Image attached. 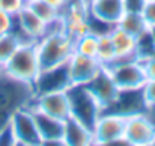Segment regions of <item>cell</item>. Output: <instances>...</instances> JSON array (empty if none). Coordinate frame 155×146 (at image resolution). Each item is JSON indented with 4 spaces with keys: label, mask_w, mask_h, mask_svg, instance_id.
Masks as SVG:
<instances>
[{
    "label": "cell",
    "mask_w": 155,
    "mask_h": 146,
    "mask_svg": "<svg viewBox=\"0 0 155 146\" xmlns=\"http://www.w3.org/2000/svg\"><path fill=\"white\" fill-rule=\"evenodd\" d=\"M97 59L100 60V63L103 66H108L110 63H113L116 60L114 45H113V39H111L110 30L98 33V53H97Z\"/></svg>",
    "instance_id": "ffe728a7"
},
{
    "label": "cell",
    "mask_w": 155,
    "mask_h": 146,
    "mask_svg": "<svg viewBox=\"0 0 155 146\" xmlns=\"http://www.w3.org/2000/svg\"><path fill=\"white\" fill-rule=\"evenodd\" d=\"M29 108L33 113L42 145H63V121L51 118L36 108Z\"/></svg>",
    "instance_id": "9a60e30c"
},
{
    "label": "cell",
    "mask_w": 155,
    "mask_h": 146,
    "mask_svg": "<svg viewBox=\"0 0 155 146\" xmlns=\"http://www.w3.org/2000/svg\"><path fill=\"white\" fill-rule=\"evenodd\" d=\"M142 15L143 18L146 20L149 29L155 27V0H148L143 11H142Z\"/></svg>",
    "instance_id": "4316f807"
},
{
    "label": "cell",
    "mask_w": 155,
    "mask_h": 146,
    "mask_svg": "<svg viewBox=\"0 0 155 146\" xmlns=\"http://www.w3.org/2000/svg\"><path fill=\"white\" fill-rule=\"evenodd\" d=\"M146 113L149 114V118L152 119L155 122V107H152V108H149V110H146Z\"/></svg>",
    "instance_id": "4dcf8cb0"
},
{
    "label": "cell",
    "mask_w": 155,
    "mask_h": 146,
    "mask_svg": "<svg viewBox=\"0 0 155 146\" xmlns=\"http://www.w3.org/2000/svg\"><path fill=\"white\" fill-rule=\"evenodd\" d=\"M63 145L65 146H91L95 145L94 133L84 124L69 116L63 121Z\"/></svg>",
    "instance_id": "2e32d148"
},
{
    "label": "cell",
    "mask_w": 155,
    "mask_h": 146,
    "mask_svg": "<svg viewBox=\"0 0 155 146\" xmlns=\"http://www.w3.org/2000/svg\"><path fill=\"white\" fill-rule=\"evenodd\" d=\"M44 2H47L48 5H51L53 8H56L57 11H63L65 9V6L69 3V0H44Z\"/></svg>",
    "instance_id": "f546056e"
},
{
    "label": "cell",
    "mask_w": 155,
    "mask_h": 146,
    "mask_svg": "<svg viewBox=\"0 0 155 146\" xmlns=\"http://www.w3.org/2000/svg\"><path fill=\"white\" fill-rule=\"evenodd\" d=\"M101 69L103 65L97 57H89L74 51V54L66 62V74H68L69 86L87 85Z\"/></svg>",
    "instance_id": "8fae6325"
},
{
    "label": "cell",
    "mask_w": 155,
    "mask_h": 146,
    "mask_svg": "<svg viewBox=\"0 0 155 146\" xmlns=\"http://www.w3.org/2000/svg\"><path fill=\"white\" fill-rule=\"evenodd\" d=\"M26 5V0H0V9L6 11L11 15H17Z\"/></svg>",
    "instance_id": "d4e9b609"
},
{
    "label": "cell",
    "mask_w": 155,
    "mask_h": 146,
    "mask_svg": "<svg viewBox=\"0 0 155 146\" xmlns=\"http://www.w3.org/2000/svg\"><path fill=\"white\" fill-rule=\"evenodd\" d=\"M3 72V65H0V74Z\"/></svg>",
    "instance_id": "1f68e13d"
},
{
    "label": "cell",
    "mask_w": 155,
    "mask_h": 146,
    "mask_svg": "<svg viewBox=\"0 0 155 146\" xmlns=\"http://www.w3.org/2000/svg\"><path fill=\"white\" fill-rule=\"evenodd\" d=\"M36 95L35 86L8 74H0V131H3L12 116L23 107H27Z\"/></svg>",
    "instance_id": "6da1fadb"
},
{
    "label": "cell",
    "mask_w": 155,
    "mask_h": 146,
    "mask_svg": "<svg viewBox=\"0 0 155 146\" xmlns=\"http://www.w3.org/2000/svg\"><path fill=\"white\" fill-rule=\"evenodd\" d=\"M14 24H15V15H11L6 11L0 9V35L12 32Z\"/></svg>",
    "instance_id": "484cf974"
},
{
    "label": "cell",
    "mask_w": 155,
    "mask_h": 146,
    "mask_svg": "<svg viewBox=\"0 0 155 146\" xmlns=\"http://www.w3.org/2000/svg\"><path fill=\"white\" fill-rule=\"evenodd\" d=\"M116 26L136 38H140L142 35H145L146 32L151 30L146 20L143 18L142 12H127L125 11V14L120 17V20L117 21Z\"/></svg>",
    "instance_id": "d6986e66"
},
{
    "label": "cell",
    "mask_w": 155,
    "mask_h": 146,
    "mask_svg": "<svg viewBox=\"0 0 155 146\" xmlns=\"http://www.w3.org/2000/svg\"><path fill=\"white\" fill-rule=\"evenodd\" d=\"M9 128L12 131L15 145L23 146H39L42 145V139L39 136L33 113L29 107L20 108L11 119Z\"/></svg>",
    "instance_id": "9c48e42d"
},
{
    "label": "cell",
    "mask_w": 155,
    "mask_h": 146,
    "mask_svg": "<svg viewBox=\"0 0 155 146\" xmlns=\"http://www.w3.org/2000/svg\"><path fill=\"white\" fill-rule=\"evenodd\" d=\"M3 72L12 78L35 85L39 74L41 65L38 57V42H24L17 51L11 56V59L3 65Z\"/></svg>",
    "instance_id": "3957f363"
},
{
    "label": "cell",
    "mask_w": 155,
    "mask_h": 146,
    "mask_svg": "<svg viewBox=\"0 0 155 146\" xmlns=\"http://www.w3.org/2000/svg\"><path fill=\"white\" fill-rule=\"evenodd\" d=\"M104 68L110 72L120 91H139L146 83V75L139 59L116 60Z\"/></svg>",
    "instance_id": "8992f818"
},
{
    "label": "cell",
    "mask_w": 155,
    "mask_h": 146,
    "mask_svg": "<svg viewBox=\"0 0 155 146\" xmlns=\"http://www.w3.org/2000/svg\"><path fill=\"white\" fill-rule=\"evenodd\" d=\"M86 2H87V3H89V0H86Z\"/></svg>",
    "instance_id": "836d02e7"
},
{
    "label": "cell",
    "mask_w": 155,
    "mask_h": 146,
    "mask_svg": "<svg viewBox=\"0 0 155 146\" xmlns=\"http://www.w3.org/2000/svg\"><path fill=\"white\" fill-rule=\"evenodd\" d=\"M127 116L116 111H103L92 133L95 145H127L124 139Z\"/></svg>",
    "instance_id": "5b68a950"
},
{
    "label": "cell",
    "mask_w": 155,
    "mask_h": 146,
    "mask_svg": "<svg viewBox=\"0 0 155 146\" xmlns=\"http://www.w3.org/2000/svg\"><path fill=\"white\" fill-rule=\"evenodd\" d=\"M89 15L107 26H116L120 17L125 14V6L122 0H91L87 3Z\"/></svg>",
    "instance_id": "5bb4252c"
},
{
    "label": "cell",
    "mask_w": 155,
    "mask_h": 146,
    "mask_svg": "<svg viewBox=\"0 0 155 146\" xmlns=\"http://www.w3.org/2000/svg\"><path fill=\"white\" fill-rule=\"evenodd\" d=\"M21 44L23 41L14 32L0 35V65H5Z\"/></svg>",
    "instance_id": "44dd1931"
},
{
    "label": "cell",
    "mask_w": 155,
    "mask_h": 146,
    "mask_svg": "<svg viewBox=\"0 0 155 146\" xmlns=\"http://www.w3.org/2000/svg\"><path fill=\"white\" fill-rule=\"evenodd\" d=\"M32 108H36L51 118L59 121H65L71 116V107H69V97L66 89H56L48 92H39L36 94L32 102L27 105Z\"/></svg>",
    "instance_id": "30bf717a"
},
{
    "label": "cell",
    "mask_w": 155,
    "mask_h": 146,
    "mask_svg": "<svg viewBox=\"0 0 155 146\" xmlns=\"http://www.w3.org/2000/svg\"><path fill=\"white\" fill-rule=\"evenodd\" d=\"M60 15L63 20L65 33L72 41H77L91 32V15L86 0H69Z\"/></svg>",
    "instance_id": "52a82bcc"
},
{
    "label": "cell",
    "mask_w": 155,
    "mask_h": 146,
    "mask_svg": "<svg viewBox=\"0 0 155 146\" xmlns=\"http://www.w3.org/2000/svg\"><path fill=\"white\" fill-rule=\"evenodd\" d=\"M74 54V41L65 32L47 33L38 41V57L41 72L66 65Z\"/></svg>",
    "instance_id": "7a4b0ae2"
},
{
    "label": "cell",
    "mask_w": 155,
    "mask_h": 146,
    "mask_svg": "<svg viewBox=\"0 0 155 146\" xmlns=\"http://www.w3.org/2000/svg\"><path fill=\"white\" fill-rule=\"evenodd\" d=\"M89 2H91V0H89Z\"/></svg>",
    "instance_id": "e575fe53"
},
{
    "label": "cell",
    "mask_w": 155,
    "mask_h": 146,
    "mask_svg": "<svg viewBox=\"0 0 155 146\" xmlns=\"http://www.w3.org/2000/svg\"><path fill=\"white\" fill-rule=\"evenodd\" d=\"M142 97L146 110L155 107V80H146L142 88Z\"/></svg>",
    "instance_id": "cb8c5ba5"
},
{
    "label": "cell",
    "mask_w": 155,
    "mask_h": 146,
    "mask_svg": "<svg viewBox=\"0 0 155 146\" xmlns=\"http://www.w3.org/2000/svg\"><path fill=\"white\" fill-rule=\"evenodd\" d=\"M127 12H142L148 0H122Z\"/></svg>",
    "instance_id": "f1b7e54d"
},
{
    "label": "cell",
    "mask_w": 155,
    "mask_h": 146,
    "mask_svg": "<svg viewBox=\"0 0 155 146\" xmlns=\"http://www.w3.org/2000/svg\"><path fill=\"white\" fill-rule=\"evenodd\" d=\"M84 86L95 97V99L98 101V104L101 105L103 111L108 110L116 102V99H117L119 94H120V89L116 86V83L111 78L110 72L104 66H103V69L87 85H84Z\"/></svg>",
    "instance_id": "4fadbf2b"
},
{
    "label": "cell",
    "mask_w": 155,
    "mask_h": 146,
    "mask_svg": "<svg viewBox=\"0 0 155 146\" xmlns=\"http://www.w3.org/2000/svg\"><path fill=\"white\" fill-rule=\"evenodd\" d=\"M124 139L131 146L155 145V122L146 111L127 116Z\"/></svg>",
    "instance_id": "ba28073f"
},
{
    "label": "cell",
    "mask_w": 155,
    "mask_h": 146,
    "mask_svg": "<svg viewBox=\"0 0 155 146\" xmlns=\"http://www.w3.org/2000/svg\"><path fill=\"white\" fill-rule=\"evenodd\" d=\"M27 8H30L47 24L60 17V11H57L56 8H53L51 5H48L44 0H30V2H27Z\"/></svg>",
    "instance_id": "7402d4cb"
},
{
    "label": "cell",
    "mask_w": 155,
    "mask_h": 146,
    "mask_svg": "<svg viewBox=\"0 0 155 146\" xmlns=\"http://www.w3.org/2000/svg\"><path fill=\"white\" fill-rule=\"evenodd\" d=\"M14 33L24 42H38L47 32V23H44L27 5L15 15Z\"/></svg>",
    "instance_id": "7c38bea8"
},
{
    "label": "cell",
    "mask_w": 155,
    "mask_h": 146,
    "mask_svg": "<svg viewBox=\"0 0 155 146\" xmlns=\"http://www.w3.org/2000/svg\"><path fill=\"white\" fill-rule=\"evenodd\" d=\"M110 35L113 39V45H114L116 60L137 59V38L136 36L127 33L117 26H113L110 29Z\"/></svg>",
    "instance_id": "e0dca14e"
},
{
    "label": "cell",
    "mask_w": 155,
    "mask_h": 146,
    "mask_svg": "<svg viewBox=\"0 0 155 146\" xmlns=\"http://www.w3.org/2000/svg\"><path fill=\"white\" fill-rule=\"evenodd\" d=\"M33 86H35L36 94L56 91V89H68L69 80H68V74H66V65L41 72Z\"/></svg>",
    "instance_id": "ac0fdd59"
},
{
    "label": "cell",
    "mask_w": 155,
    "mask_h": 146,
    "mask_svg": "<svg viewBox=\"0 0 155 146\" xmlns=\"http://www.w3.org/2000/svg\"><path fill=\"white\" fill-rule=\"evenodd\" d=\"M140 63H142V66H143L146 80H155V56L142 59Z\"/></svg>",
    "instance_id": "83f0119b"
},
{
    "label": "cell",
    "mask_w": 155,
    "mask_h": 146,
    "mask_svg": "<svg viewBox=\"0 0 155 146\" xmlns=\"http://www.w3.org/2000/svg\"><path fill=\"white\" fill-rule=\"evenodd\" d=\"M71 116L84 124L89 130H94L98 118L103 113L101 105L86 86H69L68 89Z\"/></svg>",
    "instance_id": "277c9868"
},
{
    "label": "cell",
    "mask_w": 155,
    "mask_h": 146,
    "mask_svg": "<svg viewBox=\"0 0 155 146\" xmlns=\"http://www.w3.org/2000/svg\"><path fill=\"white\" fill-rule=\"evenodd\" d=\"M74 51L89 56V57H97L98 53V35L94 32H89L87 35L78 38L74 41Z\"/></svg>",
    "instance_id": "603a6c76"
},
{
    "label": "cell",
    "mask_w": 155,
    "mask_h": 146,
    "mask_svg": "<svg viewBox=\"0 0 155 146\" xmlns=\"http://www.w3.org/2000/svg\"><path fill=\"white\" fill-rule=\"evenodd\" d=\"M26 2H30V0H26Z\"/></svg>",
    "instance_id": "d6a6232c"
}]
</instances>
